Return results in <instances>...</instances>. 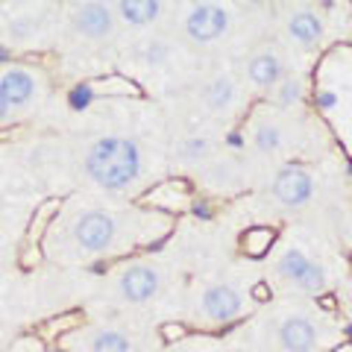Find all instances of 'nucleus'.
<instances>
[{
	"label": "nucleus",
	"mask_w": 352,
	"mask_h": 352,
	"mask_svg": "<svg viewBox=\"0 0 352 352\" xmlns=\"http://www.w3.org/2000/svg\"><path fill=\"white\" fill-rule=\"evenodd\" d=\"M197 100H200V106L208 115L226 118V115H232L241 103V85L232 74L217 71V74L208 76V80L200 82V88H197Z\"/></svg>",
	"instance_id": "nucleus-13"
},
{
	"label": "nucleus",
	"mask_w": 352,
	"mask_h": 352,
	"mask_svg": "<svg viewBox=\"0 0 352 352\" xmlns=\"http://www.w3.org/2000/svg\"><path fill=\"white\" fill-rule=\"evenodd\" d=\"M65 27L71 30L74 38L94 44V47L115 44L120 36L115 3H106V0H76V3H65Z\"/></svg>",
	"instance_id": "nucleus-4"
},
{
	"label": "nucleus",
	"mask_w": 352,
	"mask_h": 352,
	"mask_svg": "<svg viewBox=\"0 0 352 352\" xmlns=\"http://www.w3.org/2000/svg\"><path fill=\"white\" fill-rule=\"evenodd\" d=\"M44 91H47V74L38 65H30V62L0 65V97L15 112H24V109L41 103Z\"/></svg>",
	"instance_id": "nucleus-7"
},
{
	"label": "nucleus",
	"mask_w": 352,
	"mask_h": 352,
	"mask_svg": "<svg viewBox=\"0 0 352 352\" xmlns=\"http://www.w3.org/2000/svg\"><path fill=\"white\" fill-rule=\"evenodd\" d=\"M276 276L285 279L294 288H300L302 294H323L326 291V270L320 261H314L305 250L288 247L276 258Z\"/></svg>",
	"instance_id": "nucleus-10"
},
{
	"label": "nucleus",
	"mask_w": 352,
	"mask_h": 352,
	"mask_svg": "<svg viewBox=\"0 0 352 352\" xmlns=\"http://www.w3.org/2000/svg\"><path fill=\"white\" fill-rule=\"evenodd\" d=\"M162 291V267L147 258H132L112 273L109 282V300L124 308L147 305Z\"/></svg>",
	"instance_id": "nucleus-5"
},
{
	"label": "nucleus",
	"mask_w": 352,
	"mask_h": 352,
	"mask_svg": "<svg viewBox=\"0 0 352 352\" xmlns=\"http://www.w3.org/2000/svg\"><path fill=\"white\" fill-rule=\"evenodd\" d=\"M244 74H247L250 88H256V91H273L288 71H285V59L276 47H261L247 59Z\"/></svg>",
	"instance_id": "nucleus-15"
},
{
	"label": "nucleus",
	"mask_w": 352,
	"mask_h": 352,
	"mask_svg": "<svg viewBox=\"0 0 352 352\" xmlns=\"http://www.w3.org/2000/svg\"><path fill=\"white\" fill-rule=\"evenodd\" d=\"M170 352H191V349H170Z\"/></svg>",
	"instance_id": "nucleus-30"
},
{
	"label": "nucleus",
	"mask_w": 352,
	"mask_h": 352,
	"mask_svg": "<svg viewBox=\"0 0 352 352\" xmlns=\"http://www.w3.org/2000/svg\"><path fill=\"white\" fill-rule=\"evenodd\" d=\"M100 91H124V94H135V85L126 82V80H118V76H112V80H103Z\"/></svg>",
	"instance_id": "nucleus-27"
},
{
	"label": "nucleus",
	"mask_w": 352,
	"mask_h": 352,
	"mask_svg": "<svg viewBox=\"0 0 352 352\" xmlns=\"http://www.w3.org/2000/svg\"><path fill=\"white\" fill-rule=\"evenodd\" d=\"M168 9H173V3H162V0H118L115 15L120 30H132L138 36V32H150L156 24H162Z\"/></svg>",
	"instance_id": "nucleus-14"
},
{
	"label": "nucleus",
	"mask_w": 352,
	"mask_h": 352,
	"mask_svg": "<svg viewBox=\"0 0 352 352\" xmlns=\"http://www.w3.org/2000/svg\"><path fill=\"white\" fill-rule=\"evenodd\" d=\"M317 326L305 314H288L276 326V344L282 352H317Z\"/></svg>",
	"instance_id": "nucleus-16"
},
{
	"label": "nucleus",
	"mask_w": 352,
	"mask_h": 352,
	"mask_svg": "<svg viewBox=\"0 0 352 352\" xmlns=\"http://www.w3.org/2000/svg\"><path fill=\"white\" fill-rule=\"evenodd\" d=\"M250 144L261 156H279L285 150V129L273 118H256V124L250 129Z\"/></svg>",
	"instance_id": "nucleus-21"
},
{
	"label": "nucleus",
	"mask_w": 352,
	"mask_h": 352,
	"mask_svg": "<svg viewBox=\"0 0 352 352\" xmlns=\"http://www.w3.org/2000/svg\"><path fill=\"white\" fill-rule=\"evenodd\" d=\"M12 352H32V349H30V346H27V344H18V346H15V349H12Z\"/></svg>",
	"instance_id": "nucleus-29"
},
{
	"label": "nucleus",
	"mask_w": 352,
	"mask_h": 352,
	"mask_svg": "<svg viewBox=\"0 0 352 352\" xmlns=\"http://www.w3.org/2000/svg\"><path fill=\"white\" fill-rule=\"evenodd\" d=\"M217 156L214 153V138L208 132H185L173 144V162L182 170H197L200 173L208 162Z\"/></svg>",
	"instance_id": "nucleus-17"
},
{
	"label": "nucleus",
	"mask_w": 352,
	"mask_h": 352,
	"mask_svg": "<svg viewBox=\"0 0 352 352\" xmlns=\"http://www.w3.org/2000/svg\"><path fill=\"white\" fill-rule=\"evenodd\" d=\"M244 311V296H241L238 288L226 282H212V285H203L200 294H197V305H194V314L197 320H203L208 326H226L241 317Z\"/></svg>",
	"instance_id": "nucleus-9"
},
{
	"label": "nucleus",
	"mask_w": 352,
	"mask_h": 352,
	"mask_svg": "<svg viewBox=\"0 0 352 352\" xmlns=\"http://www.w3.org/2000/svg\"><path fill=\"white\" fill-rule=\"evenodd\" d=\"M82 323H85V320H82L80 314H62V317H50V320L38 329V335H41L44 340H62L65 335H71L74 329H80Z\"/></svg>",
	"instance_id": "nucleus-25"
},
{
	"label": "nucleus",
	"mask_w": 352,
	"mask_h": 352,
	"mask_svg": "<svg viewBox=\"0 0 352 352\" xmlns=\"http://www.w3.org/2000/svg\"><path fill=\"white\" fill-rule=\"evenodd\" d=\"M159 335H162V340H168V344H176V340H182L188 332H185V326H182V323H164Z\"/></svg>",
	"instance_id": "nucleus-26"
},
{
	"label": "nucleus",
	"mask_w": 352,
	"mask_h": 352,
	"mask_svg": "<svg viewBox=\"0 0 352 352\" xmlns=\"http://www.w3.org/2000/svg\"><path fill=\"white\" fill-rule=\"evenodd\" d=\"M65 21L56 3H0V44L12 50H38L50 44Z\"/></svg>",
	"instance_id": "nucleus-3"
},
{
	"label": "nucleus",
	"mask_w": 352,
	"mask_h": 352,
	"mask_svg": "<svg viewBox=\"0 0 352 352\" xmlns=\"http://www.w3.org/2000/svg\"><path fill=\"white\" fill-rule=\"evenodd\" d=\"M62 352H138V338L120 323H82L59 340Z\"/></svg>",
	"instance_id": "nucleus-6"
},
{
	"label": "nucleus",
	"mask_w": 352,
	"mask_h": 352,
	"mask_svg": "<svg viewBox=\"0 0 352 352\" xmlns=\"http://www.w3.org/2000/svg\"><path fill=\"white\" fill-rule=\"evenodd\" d=\"M138 206L150 208V212H162V214L185 212V208L191 206V191L182 179H164L159 185H153L150 191L141 194Z\"/></svg>",
	"instance_id": "nucleus-18"
},
{
	"label": "nucleus",
	"mask_w": 352,
	"mask_h": 352,
	"mask_svg": "<svg viewBox=\"0 0 352 352\" xmlns=\"http://www.w3.org/2000/svg\"><path fill=\"white\" fill-rule=\"evenodd\" d=\"M62 208H65V200H59V197H50V200H44L36 208V214L30 220V229H27V247H41L44 235L50 232L53 220L62 214Z\"/></svg>",
	"instance_id": "nucleus-22"
},
{
	"label": "nucleus",
	"mask_w": 352,
	"mask_h": 352,
	"mask_svg": "<svg viewBox=\"0 0 352 352\" xmlns=\"http://www.w3.org/2000/svg\"><path fill=\"white\" fill-rule=\"evenodd\" d=\"M270 94H273V100H276L279 109H294V106L302 103V97H305V82H302V76H296V74H285L282 82L273 88Z\"/></svg>",
	"instance_id": "nucleus-23"
},
{
	"label": "nucleus",
	"mask_w": 352,
	"mask_h": 352,
	"mask_svg": "<svg viewBox=\"0 0 352 352\" xmlns=\"http://www.w3.org/2000/svg\"><path fill=\"white\" fill-rule=\"evenodd\" d=\"M232 27V12L223 3H212V0H203V3H188L185 12L179 18V30L182 38L194 44V47H208V44H217L220 38Z\"/></svg>",
	"instance_id": "nucleus-8"
},
{
	"label": "nucleus",
	"mask_w": 352,
	"mask_h": 352,
	"mask_svg": "<svg viewBox=\"0 0 352 352\" xmlns=\"http://www.w3.org/2000/svg\"><path fill=\"white\" fill-rule=\"evenodd\" d=\"M15 109L12 106H9L6 100H3V97H0V126H9V124H12V120H15Z\"/></svg>",
	"instance_id": "nucleus-28"
},
{
	"label": "nucleus",
	"mask_w": 352,
	"mask_h": 352,
	"mask_svg": "<svg viewBox=\"0 0 352 352\" xmlns=\"http://www.w3.org/2000/svg\"><path fill=\"white\" fill-rule=\"evenodd\" d=\"M126 59L144 74H162L176 62V41L168 32H138L126 47Z\"/></svg>",
	"instance_id": "nucleus-11"
},
{
	"label": "nucleus",
	"mask_w": 352,
	"mask_h": 352,
	"mask_svg": "<svg viewBox=\"0 0 352 352\" xmlns=\"http://www.w3.org/2000/svg\"><path fill=\"white\" fill-rule=\"evenodd\" d=\"M270 197L285 212H300V208H305L314 197L311 170H305L302 164H285V168H279L270 182Z\"/></svg>",
	"instance_id": "nucleus-12"
},
{
	"label": "nucleus",
	"mask_w": 352,
	"mask_h": 352,
	"mask_svg": "<svg viewBox=\"0 0 352 352\" xmlns=\"http://www.w3.org/2000/svg\"><path fill=\"white\" fill-rule=\"evenodd\" d=\"M200 182L212 191H232L241 182V164L232 156H214L200 170Z\"/></svg>",
	"instance_id": "nucleus-20"
},
{
	"label": "nucleus",
	"mask_w": 352,
	"mask_h": 352,
	"mask_svg": "<svg viewBox=\"0 0 352 352\" xmlns=\"http://www.w3.org/2000/svg\"><path fill=\"white\" fill-rule=\"evenodd\" d=\"M173 217L150 212L144 206L118 203H74L65 200L62 214L53 220L41 241V252L59 264H88L150 247L170 232Z\"/></svg>",
	"instance_id": "nucleus-1"
},
{
	"label": "nucleus",
	"mask_w": 352,
	"mask_h": 352,
	"mask_svg": "<svg viewBox=\"0 0 352 352\" xmlns=\"http://www.w3.org/2000/svg\"><path fill=\"white\" fill-rule=\"evenodd\" d=\"M273 241H276V232H273L270 226H250L247 232L241 235V247H244L247 256L258 258L273 247Z\"/></svg>",
	"instance_id": "nucleus-24"
},
{
	"label": "nucleus",
	"mask_w": 352,
	"mask_h": 352,
	"mask_svg": "<svg viewBox=\"0 0 352 352\" xmlns=\"http://www.w3.org/2000/svg\"><path fill=\"white\" fill-rule=\"evenodd\" d=\"M76 173L88 188L106 197L135 194L147 179V150L126 132H103L82 144Z\"/></svg>",
	"instance_id": "nucleus-2"
},
{
	"label": "nucleus",
	"mask_w": 352,
	"mask_h": 352,
	"mask_svg": "<svg viewBox=\"0 0 352 352\" xmlns=\"http://www.w3.org/2000/svg\"><path fill=\"white\" fill-rule=\"evenodd\" d=\"M285 36H288L296 47L311 50L323 41L326 24L314 9H294V12L288 15V21H285Z\"/></svg>",
	"instance_id": "nucleus-19"
}]
</instances>
